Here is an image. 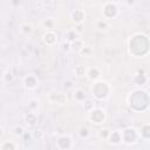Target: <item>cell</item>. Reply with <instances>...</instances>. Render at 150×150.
Here are the masks:
<instances>
[{"mask_svg":"<svg viewBox=\"0 0 150 150\" xmlns=\"http://www.w3.org/2000/svg\"><path fill=\"white\" fill-rule=\"evenodd\" d=\"M93 86L90 88L91 95L93 97H95L96 100H105L109 96L110 93V86L107 81L103 80H96L93 81Z\"/></svg>","mask_w":150,"mask_h":150,"instance_id":"cell-1","label":"cell"},{"mask_svg":"<svg viewBox=\"0 0 150 150\" xmlns=\"http://www.w3.org/2000/svg\"><path fill=\"white\" fill-rule=\"evenodd\" d=\"M105 118H107L105 111L101 108L94 107L91 110L88 111V120L94 124H102V123H104Z\"/></svg>","mask_w":150,"mask_h":150,"instance_id":"cell-2","label":"cell"},{"mask_svg":"<svg viewBox=\"0 0 150 150\" xmlns=\"http://www.w3.org/2000/svg\"><path fill=\"white\" fill-rule=\"evenodd\" d=\"M118 14V7L115 2H107L103 6L102 9V15L104 18V20H109V19H114L116 15Z\"/></svg>","mask_w":150,"mask_h":150,"instance_id":"cell-3","label":"cell"},{"mask_svg":"<svg viewBox=\"0 0 150 150\" xmlns=\"http://www.w3.org/2000/svg\"><path fill=\"white\" fill-rule=\"evenodd\" d=\"M23 87L26 88V89H28V90H34V89H36L38 88V86H39V80H38V77L35 76V75H33V74H29V75H26L25 77H23Z\"/></svg>","mask_w":150,"mask_h":150,"instance_id":"cell-4","label":"cell"},{"mask_svg":"<svg viewBox=\"0 0 150 150\" xmlns=\"http://www.w3.org/2000/svg\"><path fill=\"white\" fill-rule=\"evenodd\" d=\"M136 137H137L136 130L132 129V128H128V129H125V130L121 134L122 141L125 142V143H129V144H130V143H134L135 139H136Z\"/></svg>","mask_w":150,"mask_h":150,"instance_id":"cell-5","label":"cell"},{"mask_svg":"<svg viewBox=\"0 0 150 150\" xmlns=\"http://www.w3.org/2000/svg\"><path fill=\"white\" fill-rule=\"evenodd\" d=\"M42 40H43V42H45L47 46H53V45H55V43L57 42V36H56V34H55L53 30L48 29V30L42 35Z\"/></svg>","mask_w":150,"mask_h":150,"instance_id":"cell-6","label":"cell"},{"mask_svg":"<svg viewBox=\"0 0 150 150\" xmlns=\"http://www.w3.org/2000/svg\"><path fill=\"white\" fill-rule=\"evenodd\" d=\"M86 19V13L82 11V9H75L73 13H71V21L75 22V25H81L83 23Z\"/></svg>","mask_w":150,"mask_h":150,"instance_id":"cell-7","label":"cell"},{"mask_svg":"<svg viewBox=\"0 0 150 150\" xmlns=\"http://www.w3.org/2000/svg\"><path fill=\"white\" fill-rule=\"evenodd\" d=\"M100 75H101V73H100V70H98L97 67H91V68H89V69L86 71V76H87L90 81H96V80H98Z\"/></svg>","mask_w":150,"mask_h":150,"instance_id":"cell-8","label":"cell"},{"mask_svg":"<svg viewBox=\"0 0 150 150\" xmlns=\"http://www.w3.org/2000/svg\"><path fill=\"white\" fill-rule=\"evenodd\" d=\"M57 143H66V145H61V144L57 145V146L61 148V149H69V148H71V145H73V141H71L70 136H68V135H63V136L59 137Z\"/></svg>","mask_w":150,"mask_h":150,"instance_id":"cell-9","label":"cell"},{"mask_svg":"<svg viewBox=\"0 0 150 150\" xmlns=\"http://www.w3.org/2000/svg\"><path fill=\"white\" fill-rule=\"evenodd\" d=\"M52 96L54 97L53 102H55V103L64 104V103L67 102V95L63 94V93H61V91H59V93H54V94H52Z\"/></svg>","mask_w":150,"mask_h":150,"instance_id":"cell-10","label":"cell"},{"mask_svg":"<svg viewBox=\"0 0 150 150\" xmlns=\"http://www.w3.org/2000/svg\"><path fill=\"white\" fill-rule=\"evenodd\" d=\"M84 47V42L81 40V39H76L75 41H73V42H70V49H73L75 53H80L81 52V49Z\"/></svg>","mask_w":150,"mask_h":150,"instance_id":"cell-11","label":"cell"},{"mask_svg":"<svg viewBox=\"0 0 150 150\" xmlns=\"http://www.w3.org/2000/svg\"><path fill=\"white\" fill-rule=\"evenodd\" d=\"M64 38H66V41L73 42L76 39H79V33L75 29H69V30H67V33H64Z\"/></svg>","mask_w":150,"mask_h":150,"instance_id":"cell-12","label":"cell"},{"mask_svg":"<svg viewBox=\"0 0 150 150\" xmlns=\"http://www.w3.org/2000/svg\"><path fill=\"white\" fill-rule=\"evenodd\" d=\"M108 139L111 142V143H114V144H118L121 141H122V138H121V132H118V131H110V134H109V136H108Z\"/></svg>","mask_w":150,"mask_h":150,"instance_id":"cell-13","label":"cell"},{"mask_svg":"<svg viewBox=\"0 0 150 150\" xmlns=\"http://www.w3.org/2000/svg\"><path fill=\"white\" fill-rule=\"evenodd\" d=\"M25 121L27 124L29 125H34L36 122H38V116L35 112H28L26 116H25Z\"/></svg>","mask_w":150,"mask_h":150,"instance_id":"cell-14","label":"cell"},{"mask_svg":"<svg viewBox=\"0 0 150 150\" xmlns=\"http://www.w3.org/2000/svg\"><path fill=\"white\" fill-rule=\"evenodd\" d=\"M74 98H75L77 102H83V101L86 100V93H84V90L81 89V88L76 89V90L74 91Z\"/></svg>","mask_w":150,"mask_h":150,"instance_id":"cell-15","label":"cell"},{"mask_svg":"<svg viewBox=\"0 0 150 150\" xmlns=\"http://www.w3.org/2000/svg\"><path fill=\"white\" fill-rule=\"evenodd\" d=\"M20 32L23 35H29L33 32V26L30 23H22L21 27H20Z\"/></svg>","mask_w":150,"mask_h":150,"instance_id":"cell-16","label":"cell"},{"mask_svg":"<svg viewBox=\"0 0 150 150\" xmlns=\"http://www.w3.org/2000/svg\"><path fill=\"white\" fill-rule=\"evenodd\" d=\"M79 54H81L82 56H86V57H91V55H93V49H91L89 46H84V47L81 49V52H80Z\"/></svg>","mask_w":150,"mask_h":150,"instance_id":"cell-17","label":"cell"},{"mask_svg":"<svg viewBox=\"0 0 150 150\" xmlns=\"http://www.w3.org/2000/svg\"><path fill=\"white\" fill-rule=\"evenodd\" d=\"M86 71H87V69L83 67V66H76L75 68H74V73H75V75L76 76H86Z\"/></svg>","mask_w":150,"mask_h":150,"instance_id":"cell-18","label":"cell"},{"mask_svg":"<svg viewBox=\"0 0 150 150\" xmlns=\"http://www.w3.org/2000/svg\"><path fill=\"white\" fill-rule=\"evenodd\" d=\"M82 107L87 110V111H89V110H91L94 107H95V102L94 101H91V100H84L83 102H82Z\"/></svg>","mask_w":150,"mask_h":150,"instance_id":"cell-19","label":"cell"},{"mask_svg":"<svg viewBox=\"0 0 150 150\" xmlns=\"http://www.w3.org/2000/svg\"><path fill=\"white\" fill-rule=\"evenodd\" d=\"M0 149H16V145L13 142L5 141L2 144H0Z\"/></svg>","mask_w":150,"mask_h":150,"instance_id":"cell-20","label":"cell"},{"mask_svg":"<svg viewBox=\"0 0 150 150\" xmlns=\"http://www.w3.org/2000/svg\"><path fill=\"white\" fill-rule=\"evenodd\" d=\"M23 134H25V130H23L22 127H20V125L14 127V129H13V135H14V136L19 137V136H22Z\"/></svg>","mask_w":150,"mask_h":150,"instance_id":"cell-21","label":"cell"},{"mask_svg":"<svg viewBox=\"0 0 150 150\" xmlns=\"http://www.w3.org/2000/svg\"><path fill=\"white\" fill-rule=\"evenodd\" d=\"M109 134H110V131H109L108 129H101V130L98 131V136H100L101 138H105V139H108Z\"/></svg>","mask_w":150,"mask_h":150,"instance_id":"cell-22","label":"cell"},{"mask_svg":"<svg viewBox=\"0 0 150 150\" xmlns=\"http://www.w3.org/2000/svg\"><path fill=\"white\" fill-rule=\"evenodd\" d=\"M79 134H80V136H81L82 138H83V137H88V136H89V130H88V128L82 127V128H80Z\"/></svg>","mask_w":150,"mask_h":150,"instance_id":"cell-23","label":"cell"},{"mask_svg":"<svg viewBox=\"0 0 150 150\" xmlns=\"http://www.w3.org/2000/svg\"><path fill=\"white\" fill-rule=\"evenodd\" d=\"M43 26L47 28V29H52L53 28V20L52 19H46L43 21Z\"/></svg>","mask_w":150,"mask_h":150,"instance_id":"cell-24","label":"cell"},{"mask_svg":"<svg viewBox=\"0 0 150 150\" xmlns=\"http://www.w3.org/2000/svg\"><path fill=\"white\" fill-rule=\"evenodd\" d=\"M4 79H5L6 82H11V81L13 80L12 73H11V71H5V73H4Z\"/></svg>","mask_w":150,"mask_h":150,"instance_id":"cell-25","label":"cell"},{"mask_svg":"<svg viewBox=\"0 0 150 150\" xmlns=\"http://www.w3.org/2000/svg\"><path fill=\"white\" fill-rule=\"evenodd\" d=\"M62 49H63V50H69V49H70V42L64 41L63 45H62Z\"/></svg>","mask_w":150,"mask_h":150,"instance_id":"cell-26","label":"cell"},{"mask_svg":"<svg viewBox=\"0 0 150 150\" xmlns=\"http://www.w3.org/2000/svg\"><path fill=\"white\" fill-rule=\"evenodd\" d=\"M97 26H98V28H101V29L105 28V27H107V20H104V19H103V21L98 22V23H97Z\"/></svg>","mask_w":150,"mask_h":150,"instance_id":"cell-27","label":"cell"}]
</instances>
